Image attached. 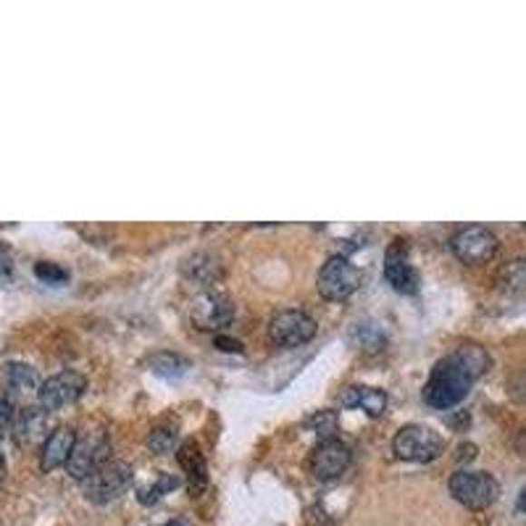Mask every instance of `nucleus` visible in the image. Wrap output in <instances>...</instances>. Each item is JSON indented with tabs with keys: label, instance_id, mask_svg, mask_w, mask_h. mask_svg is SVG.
<instances>
[{
	"label": "nucleus",
	"instance_id": "obj_1",
	"mask_svg": "<svg viewBox=\"0 0 526 526\" xmlns=\"http://www.w3.org/2000/svg\"><path fill=\"white\" fill-rule=\"evenodd\" d=\"M487 368H490V356L484 347L472 342L458 345L450 356L434 364L424 385V400L440 411L453 408L469 394L473 382L487 374Z\"/></svg>",
	"mask_w": 526,
	"mask_h": 526
},
{
	"label": "nucleus",
	"instance_id": "obj_2",
	"mask_svg": "<svg viewBox=\"0 0 526 526\" xmlns=\"http://www.w3.org/2000/svg\"><path fill=\"white\" fill-rule=\"evenodd\" d=\"M132 484V466L124 461H105L87 479H82L84 487V498L105 505L122 498Z\"/></svg>",
	"mask_w": 526,
	"mask_h": 526
},
{
	"label": "nucleus",
	"instance_id": "obj_3",
	"mask_svg": "<svg viewBox=\"0 0 526 526\" xmlns=\"http://www.w3.org/2000/svg\"><path fill=\"white\" fill-rule=\"evenodd\" d=\"M443 437L421 424H408L403 426L393 440V453L400 461H414V463H429L434 458H440L443 453Z\"/></svg>",
	"mask_w": 526,
	"mask_h": 526
},
{
	"label": "nucleus",
	"instance_id": "obj_4",
	"mask_svg": "<svg viewBox=\"0 0 526 526\" xmlns=\"http://www.w3.org/2000/svg\"><path fill=\"white\" fill-rule=\"evenodd\" d=\"M316 287H318V295L324 300L340 303V300H347L356 289L361 287V271L345 256H332L321 266Z\"/></svg>",
	"mask_w": 526,
	"mask_h": 526
},
{
	"label": "nucleus",
	"instance_id": "obj_5",
	"mask_svg": "<svg viewBox=\"0 0 526 526\" xmlns=\"http://www.w3.org/2000/svg\"><path fill=\"white\" fill-rule=\"evenodd\" d=\"M450 495L461 505L482 511L490 508L500 495L498 482L484 472H455L450 476Z\"/></svg>",
	"mask_w": 526,
	"mask_h": 526
},
{
	"label": "nucleus",
	"instance_id": "obj_6",
	"mask_svg": "<svg viewBox=\"0 0 526 526\" xmlns=\"http://www.w3.org/2000/svg\"><path fill=\"white\" fill-rule=\"evenodd\" d=\"M450 248L458 261L482 266V263L492 261V256L498 253V237L482 224H469L450 237Z\"/></svg>",
	"mask_w": 526,
	"mask_h": 526
},
{
	"label": "nucleus",
	"instance_id": "obj_7",
	"mask_svg": "<svg viewBox=\"0 0 526 526\" xmlns=\"http://www.w3.org/2000/svg\"><path fill=\"white\" fill-rule=\"evenodd\" d=\"M84 390H87V379L79 371H61V374L48 376L45 382H40L37 403L43 411H58V408L77 403Z\"/></svg>",
	"mask_w": 526,
	"mask_h": 526
},
{
	"label": "nucleus",
	"instance_id": "obj_8",
	"mask_svg": "<svg viewBox=\"0 0 526 526\" xmlns=\"http://www.w3.org/2000/svg\"><path fill=\"white\" fill-rule=\"evenodd\" d=\"M316 337V321L303 311H279L268 321V340L274 342L277 347H300L306 342H311Z\"/></svg>",
	"mask_w": 526,
	"mask_h": 526
},
{
	"label": "nucleus",
	"instance_id": "obj_9",
	"mask_svg": "<svg viewBox=\"0 0 526 526\" xmlns=\"http://www.w3.org/2000/svg\"><path fill=\"white\" fill-rule=\"evenodd\" d=\"M105 461H108V437L103 432H90V434L74 440V447H72L69 461H66V469L74 479L82 482Z\"/></svg>",
	"mask_w": 526,
	"mask_h": 526
},
{
	"label": "nucleus",
	"instance_id": "obj_10",
	"mask_svg": "<svg viewBox=\"0 0 526 526\" xmlns=\"http://www.w3.org/2000/svg\"><path fill=\"white\" fill-rule=\"evenodd\" d=\"M190 318L198 329H221L227 326L232 318H235V306L227 295L221 292H213L206 289L203 295H198L192 303H190Z\"/></svg>",
	"mask_w": 526,
	"mask_h": 526
},
{
	"label": "nucleus",
	"instance_id": "obj_11",
	"mask_svg": "<svg viewBox=\"0 0 526 526\" xmlns=\"http://www.w3.org/2000/svg\"><path fill=\"white\" fill-rule=\"evenodd\" d=\"M385 277H387V282H390L397 292H403V295L419 292L421 285L419 271H416L414 263H411L408 242L400 239V237L390 242V248H387V253H385Z\"/></svg>",
	"mask_w": 526,
	"mask_h": 526
},
{
	"label": "nucleus",
	"instance_id": "obj_12",
	"mask_svg": "<svg viewBox=\"0 0 526 526\" xmlns=\"http://www.w3.org/2000/svg\"><path fill=\"white\" fill-rule=\"evenodd\" d=\"M347 466H350V450H347V445L340 443L337 437L321 440V443L314 447V455H311V472H314L316 479H321V482L337 479Z\"/></svg>",
	"mask_w": 526,
	"mask_h": 526
},
{
	"label": "nucleus",
	"instance_id": "obj_13",
	"mask_svg": "<svg viewBox=\"0 0 526 526\" xmlns=\"http://www.w3.org/2000/svg\"><path fill=\"white\" fill-rule=\"evenodd\" d=\"M74 440H77V432L72 426H61V429L51 432L45 445H43V453H40V469L45 473H51L58 466H63L69 461V453L74 447Z\"/></svg>",
	"mask_w": 526,
	"mask_h": 526
},
{
	"label": "nucleus",
	"instance_id": "obj_14",
	"mask_svg": "<svg viewBox=\"0 0 526 526\" xmlns=\"http://www.w3.org/2000/svg\"><path fill=\"white\" fill-rule=\"evenodd\" d=\"M3 387L8 397L14 400H26V397H37L40 390V374L26 364H5L3 368Z\"/></svg>",
	"mask_w": 526,
	"mask_h": 526
},
{
	"label": "nucleus",
	"instance_id": "obj_15",
	"mask_svg": "<svg viewBox=\"0 0 526 526\" xmlns=\"http://www.w3.org/2000/svg\"><path fill=\"white\" fill-rule=\"evenodd\" d=\"M182 274L187 279L203 285V287H213L221 282L224 271H221V263L216 261V256L210 253H192L190 258H184Z\"/></svg>",
	"mask_w": 526,
	"mask_h": 526
},
{
	"label": "nucleus",
	"instance_id": "obj_16",
	"mask_svg": "<svg viewBox=\"0 0 526 526\" xmlns=\"http://www.w3.org/2000/svg\"><path fill=\"white\" fill-rule=\"evenodd\" d=\"M177 461H180V466L187 472L190 490L192 492H203L206 484H209V469H206V458H203L200 447L195 445V443H184L180 447V453H177Z\"/></svg>",
	"mask_w": 526,
	"mask_h": 526
},
{
	"label": "nucleus",
	"instance_id": "obj_17",
	"mask_svg": "<svg viewBox=\"0 0 526 526\" xmlns=\"http://www.w3.org/2000/svg\"><path fill=\"white\" fill-rule=\"evenodd\" d=\"M14 432H16V440L19 443H34V440H43L45 429H48V416L40 405H26L19 414H14Z\"/></svg>",
	"mask_w": 526,
	"mask_h": 526
},
{
	"label": "nucleus",
	"instance_id": "obj_18",
	"mask_svg": "<svg viewBox=\"0 0 526 526\" xmlns=\"http://www.w3.org/2000/svg\"><path fill=\"white\" fill-rule=\"evenodd\" d=\"M342 405H347V408H358L361 405L368 416H382L385 408H387V394H385V390L358 385V387H347L342 393Z\"/></svg>",
	"mask_w": 526,
	"mask_h": 526
},
{
	"label": "nucleus",
	"instance_id": "obj_19",
	"mask_svg": "<svg viewBox=\"0 0 526 526\" xmlns=\"http://www.w3.org/2000/svg\"><path fill=\"white\" fill-rule=\"evenodd\" d=\"M148 368L153 371V374H158V376H163V379H180V376H184L187 371H190V361L184 358V356H180V353H153L148 361Z\"/></svg>",
	"mask_w": 526,
	"mask_h": 526
},
{
	"label": "nucleus",
	"instance_id": "obj_20",
	"mask_svg": "<svg viewBox=\"0 0 526 526\" xmlns=\"http://www.w3.org/2000/svg\"><path fill=\"white\" fill-rule=\"evenodd\" d=\"M34 277H37L40 282L51 285V287H61V285L69 282V271H66L63 266H58V263L53 261L34 263Z\"/></svg>",
	"mask_w": 526,
	"mask_h": 526
},
{
	"label": "nucleus",
	"instance_id": "obj_21",
	"mask_svg": "<svg viewBox=\"0 0 526 526\" xmlns=\"http://www.w3.org/2000/svg\"><path fill=\"white\" fill-rule=\"evenodd\" d=\"M174 445H177V426L163 424V426H156V429L148 434V447H151L156 455L169 453Z\"/></svg>",
	"mask_w": 526,
	"mask_h": 526
},
{
	"label": "nucleus",
	"instance_id": "obj_22",
	"mask_svg": "<svg viewBox=\"0 0 526 526\" xmlns=\"http://www.w3.org/2000/svg\"><path fill=\"white\" fill-rule=\"evenodd\" d=\"M180 484H182V482H180V476H169V473H163V476L158 479L151 490H145V492L140 495V502H142V505H156L158 500L163 498V495H169L171 490H177Z\"/></svg>",
	"mask_w": 526,
	"mask_h": 526
},
{
	"label": "nucleus",
	"instance_id": "obj_23",
	"mask_svg": "<svg viewBox=\"0 0 526 526\" xmlns=\"http://www.w3.org/2000/svg\"><path fill=\"white\" fill-rule=\"evenodd\" d=\"M524 285H526L524 261L519 258V261L508 263V266H505V271H502V287H505V292L521 295V292H524Z\"/></svg>",
	"mask_w": 526,
	"mask_h": 526
},
{
	"label": "nucleus",
	"instance_id": "obj_24",
	"mask_svg": "<svg viewBox=\"0 0 526 526\" xmlns=\"http://www.w3.org/2000/svg\"><path fill=\"white\" fill-rule=\"evenodd\" d=\"M356 335H361V340L358 345L364 347V350H382V345H385V335H382V329H376V324H356Z\"/></svg>",
	"mask_w": 526,
	"mask_h": 526
},
{
	"label": "nucleus",
	"instance_id": "obj_25",
	"mask_svg": "<svg viewBox=\"0 0 526 526\" xmlns=\"http://www.w3.org/2000/svg\"><path fill=\"white\" fill-rule=\"evenodd\" d=\"M306 426H314L316 434H321V440H329L332 432H335V426H337V416L329 414V411H324V414H316L314 419L306 421Z\"/></svg>",
	"mask_w": 526,
	"mask_h": 526
},
{
	"label": "nucleus",
	"instance_id": "obj_26",
	"mask_svg": "<svg viewBox=\"0 0 526 526\" xmlns=\"http://www.w3.org/2000/svg\"><path fill=\"white\" fill-rule=\"evenodd\" d=\"M11 277H14V256L8 245L0 242V279H11Z\"/></svg>",
	"mask_w": 526,
	"mask_h": 526
},
{
	"label": "nucleus",
	"instance_id": "obj_27",
	"mask_svg": "<svg viewBox=\"0 0 526 526\" xmlns=\"http://www.w3.org/2000/svg\"><path fill=\"white\" fill-rule=\"evenodd\" d=\"M216 347H219V350H224V353H237V356L242 353V342L232 340V337H224V335H219V337H216Z\"/></svg>",
	"mask_w": 526,
	"mask_h": 526
},
{
	"label": "nucleus",
	"instance_id": "obj_28",
	"mask_svg": "<svg viewBox=\"0 0 526 526\" xmlns=\"http://www.w3.org/2000/svg\"><path fill=\"white\" fill-rule=\"evenodd\" d=\"M14 405H11V400L8 397H0V429H5L11 421H14Z\"/></svg>",
	"mask_w": 526,
	"mask_h": 526
},
{
	"label": "nucleus",
	"instance_id": "obj_29",
	"mask_svg": "<svg viewBox=\"0 0 526 526\" xmlns=\"http://www.w3.org/2000/svg\"><path fill=\"white\" fill-rule=\"evenodd\" d=\"M473 450H476L473 445H461V447H458V453H461V455H458V461H469V458H473Z\"/></svg>",
	"mask_w": 526,
	"mask_h": 526
},
{
	"label": "nucleus",
	"instance_id": "obj_30",
	"mask_svg": "<svg viewBox=\"0 0 526 526\" xmlns=\"http://www.w3.org/2000/svg\"><path fill=\"white\" fill-rule=\"evenodd\" d=\"M163 526H192V524H190V519L180 516V519H174V521H169V524H163Z\"/></svg>",
	"mask_w": 526,
	"mask_h": 526
}]
</instances>
